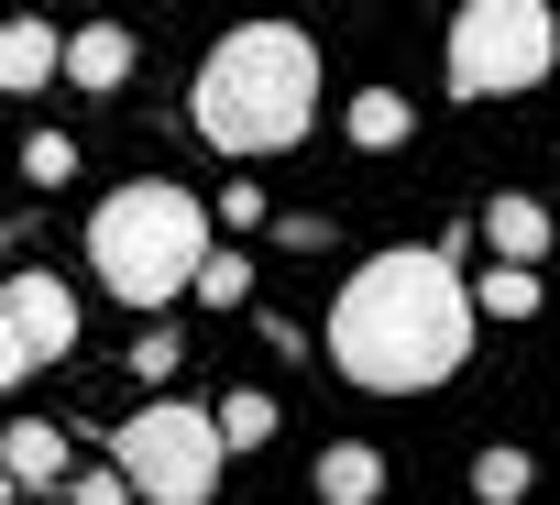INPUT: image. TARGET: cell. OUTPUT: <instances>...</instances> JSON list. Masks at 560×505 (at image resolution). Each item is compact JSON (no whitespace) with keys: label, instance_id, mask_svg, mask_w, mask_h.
Instances as JSON below:
<instances>
[{"label":"cell","instance_id":"cell-1","mask_svg":"<svg viewBox=\"0 0 560 505\" xmlns=\"http://www.w3.org/2000/svg\"><path fill=\"white\" fill-rule=\"evenodd\" d=\"M319 341H330V363L363 396H429L472 352V286H462L451 252L396 242V252H374V265H352V286L330 297Z\"/></svg>","mask_w":560,"mask_h":505},{"label":"cell","instance_id":"cell-2","mask_svg":"<svg viewBox=\"0 0 560 505\" xmlns=\"http://www.w3.org/2000/svg\"><path fill=\"white\" fill-rule=\"evenodd\" d=\"M187 110H198V132H209L231 165L287 154V143L319 121V45H308L298 23H242V34L209 45Z\"/></svg>","mask_w":560,"mask_h":505},{"label":"cell","instance_id":"cell-3","mask_svg":"<svg viewBox=\"0 0 560 505\" xmlns=\"http://www.w3.org/2000/svg\"><path fill=\"white\" fill-rule=\"evenodd\" d=\"M89 265H100L110 297L176 308L198 286V265H209V209L187 187H165V176H132V187H110L89 209Z\"/></svg>","mask_w":560,"mask_h":505},{"label":"cell","instance_id":"cell-4","mask_svg":"<svg viewBox=\"0 0 560 505\" xmlns=\"http://www.w3.org/2000/svg\"><path fill=\"white\" fill-rule=\"evenodd\" d=\"M440 56H451L462 99H516L560 67V23H549V0H462Z\"/></svg>","mask_w":560,"mask_h":505},{"label":"cell","instance_id":"cell-5","mask_svg":"<svg viewBox=\"0 0 560 505\" xmlns=\"http://www.w3.org/2000/svg\"><path fill=\"white\" fill-rule=\"evenodd\" d=\"M220 428H209V407H132L121 418V439H110V472L143 494V505H209L220 494Z\"/></svg>","mask_w":560,"mask_h":505},{"label":"cell","instance_id":"cell-6","mask_svg":"<svg viewBox=\"0 0 560 505\" xmlns=\"http://www.w3.org/2000/svg\"><path fill=\"white\" fill-rule=\"evenodd\" d=\"M0 308H12V330H23L34 363H67L78 352V297L56 275H0Z\"/></svg>","mask_w":560,"mask_h":505},{"label":"cell","instance_id":"cell-7","mask_svg":"<svg viewBox=\"0 0 560 505\" xmlns=\"http://www.w3.org/2000/svg\"><path fill=\"white\" fill-rule=\"evenodd\" d=\"M483 242H494V265H516V275H538V252L560 242V220L527 198V187H505V198H483Z\"/></svg>","mask_w":560,"mask_h":505},{"label":"cell","instance_id":"cell-8","mask_svg":"<svg viewBox=\"0 0 560 505\" xmlns=\"http://www.w3.org/2000/svg\"><path fill=\"white\" fill-rule=\"evenodd\" d=\"M56 78H67V34L56 23H34V12L0 23V89H56Z\"/></svg>","mask_w":560,"mask_h":505},{"label":"cell","instance_id":"cell-9","mask_svg":"<svg viewBox=\"0 0 560 505\" xmlns=\"http://www.w3.org/2000/svg\"><path fill=\"white\" fill-rule=\"evenodd\" d=\"M0 472H12V494L23 483H67L78 461H67V428L56 418H12V428H0Z\"/></svg>","mask_w":560,"mask_h":505},{"label":"cell","instance_id":"cell-10","mask_svg":"<svg viewBox=\"0 0 560 505\" xmlns=\"http://www.w3.org/2000/svg\"><path fill=\"white\" fill-rule=\"evenodd\" d=\"M385 494V450L374 439H330L319 450V505H374Z\"/></svg>","mask_w":560,"mask_h":505},{"label":"cell","instance_id":"cell-11","mask_svg":"<svg viewBox=\"0 0 560 505\" xmlns=\"http://www.w3.org/2000/svg\"><path fill=\"white\" fill-rule=\"evenodd\" d=\"M132 56H143V45H132L121 23H89V34H67V78H78V89H121V78H132Z\"/></svg>","mask_w":560,"mask_h":505},{"label":"cell","instance_id":"cell-12","mask_svg":"<svg viewBox=\"0 0 560 505\" xmlns=\"http://www.w3.org/2000/svg\"><path fill=\"white\" fill-rule=\"evenodd\" d=\"M341 121H352V143H363V154H396V143L418 132L407 89H352V110H341Z\"/></svg>","mask_w":560,"mask_h":505},{"label":"cell","instance_id":"cell-13","mask_svg":"<svg viewBox=\"0 0 560 505\" xmlns=\"http://www.w3.org/2000/svg\"><path fill=\"white\" fill-rule=\"evenodd\" d=\"M209 428H220V450H264V439H275V396H264V385H231V396L209 407Z\"/></svg>","mask_w":560,"mask_h":505},{"label":"cell","instance_id":"cell-14","mask_svg":"<svg viewBox=\"0 0 560 505\" xmlns=\"http://www.w3.org/2000/svg\"><path fill=\"white\" fill-rule=\"evenodd\" d=\"M527 483H538V461H527L516 439H494V450H472V494H483V505H516Z\"/></svg>","mask_w":560,"mask_h":505},{"label":"cell","instance_id":"cell-15","mask_svg":"<svg viewBox=\"0 0 560 505\" xmlns=\"http://www.w3.org/2000/svg\"><path fill=\"white\" fill-rule=\"evenodd\" d=\"M472 319H538V275H516V265H494V275L472 286Z\"/></svg>","mask_w":560,"mask_h":505},{"label":"cell","instance_id":"cell-16","mask_svg":"<svg viewBox=\"0 0 560 505\" xmlns=\"http://www.w3.org/2000/svg\"><path fill=\"white\" fill-rule=\"evenodd\" d=\"M187 297H209V308H242V297H253V265H242L231 242H209V265H198V286H187Z\"/></svg>","mask_w":560,"mask_h":505},{"label":"cell","instance_id":"cell-17","mask_svg":"<svg viewBox=\"0 0 560 505\" xmlns=\"http://www.w3.org/2000/svg\"><path fill=\"white\" fill-rule=\"evenodd\" d=\"M23 176H34V187H67V176H78V143H67V132H34V143H23Z\"/></svg>","mask_w":560,"mask_h":505},{"label":"cell","instance_id":"cell-18","mask_svg":"<svg viewBox=\"0 0 560 505\" xmlns=\"http://www.w3.org/2000/svg\"><path fill=\"white\" fill-rule=\"evenodd\" d=\"M209 220H220V231H264V187H253V176H242V187H231V198H209Z\"/></svg>","mask_w":560,"mask_h":505},{"label":"cell","instance_id":"cell-19","mask_svg":"<svg viewBox=\"0 0 560 505\" xmlns=\"http://www.w3.org/2000/svg\"><path fill=\"white\" fill-rule=\"evenodd\" d=\"M132 374L165 385V374H176V330H143V341H132Z\"/></svg>","mask_w":560,"mask_h":505},{"label":"cell","instance_id":"cell-20","mask_svg":"<svg viewBox=\"0 0 560 505\" xmlns=\"http://www.w3.org/2000/svg\"><path fill=\"white\" fill-rule=\"evenodd\" d=\"M67 505H132L121 472H67Z\"/></svg>","mask_w":560,"mask_h":505},{"label":"cell","instance_id":"cell-21","mask_svg":"<svg viewBox=\"0 0 560 505\" xmlns=\"http://www.w3.org/2000/svg\"><path fill=\"white\" fill-rule=\"evenodd\" d=\"M34 374V352H23V330H12V308H0V385H23Z\"/></svg>","mask_w":560,"mask_h":505},{"label":"cell","instance_id":"cell-22","mask_svg":"<svg viewBox=\"0 0 560 505\" xmlns=\"http://www.w3.org/2000/svg\"><path fill=\"white\" fill-rule=\"evenodd\" d=\"M0 505H12V472H0Z\"/></svg>","mask_w":560,"mask_h":505}]
</instances>
